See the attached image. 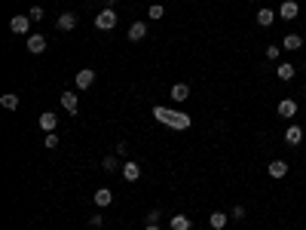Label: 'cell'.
I'll list each match as a JSON object with an SVG mask.
<instances>
[{"instance_id": "52a82bcc", "label": "cell", "mask_w": 306, "mask_h": 230, "mask_svg": "<svg viewBox=\"0 0 306 230\" xmlns=\"http://www.w3.org/2000/svg\"><path fill=\"white\" fill-rule=\"evenodd\" d=\"M92 203H95L98 209H107V206L114 203V190H111V187H98L95 197H92Z\"/></svg>"}, {"instance_id": "8fae6325", "label": "cell", "mask_w": 306, "mask_h": 230, "mask_svg": "<svg viewBox=\"0 0 306 230\" xmlns=\"http://www.w3.org/2000/svg\"><path fill=\"white\" fill-rule=\"evenodd\" d=\"M122 178H125V181H138V178H141V163H135V160L122 163Z\"/></svg>"}, {"instance_id": "e0dca14e", "label": "cell", "mask_w": 306, "mask_h": 230, "mask_svg": "<svg viewBox=\"0 0 306 230\" xmlns=\"http://www.w3.org/2000/svg\"><path fill=\"white\" fill-rule=\"evenodd\" d=\"M227 221H230V215H227V212H211V215H208V224H211V230H224V227H227Z\"/></svg>"}, {"instance_id": "4fadbf2b", "label": "cell", "mask_w": 306, "mask_h": 230, "mask_svg": "<svg viewBox=\"0 0 306 230\" xmlns=\"http://www.w3.org/2000/svg\"><path fill=\"white\" fill-rule=\"evenodd\" d=\"M144 37H147V25H144V22L129 25V40H132V43H141Z\"/></svg>"}, {"instance_id": "7c38bea8", "label": "cell", "mask_w": 306, "mask_h": 230, "mask_svg": "<svg viewBox=\"0 0 306 230\" xmlns=\"http://www.w3.org/2000/svg\"><path fill=\"white\" fill-rule=\"evenodd\" d=\"M190 227H193L190 215H172V221H169V230H190Z\"/></svg>"}, {"instance_id": "30bf717a", "label": "cell", "mask_w": 306, "mask_h": 230, "mask_svg": "<svg viewBox=\"0 0 306 230\" xmlns=\"http://www.w3.org/2000/svg\"><path fill=\"white\" fill-rule=\"evenodd\" d=\"M300 141H303V129L297 126V123H291V126L285 129V145H291V148H297Z\"/></svg>"}, {"instance_id": "7402d4cb", "label": "cell", "mask_w": 306, "mask_h": 230, "mask_svg": "<svg viewBox=\"0 0 306 230\" xmlns=\"http://www.w3.org/2000/svg\"><path fill=\"white\" fill-rule=\"evenodd\" d=\"M0 104H3L6 111H19V95H15V92H6V95H0Z\"/></svg>"}, {"instance_id": "9a60e30c", "label": "cell", "mask_w": 306, "mask_h": 230, "mask_svg": "<svg viewBox=\"0 0 306 230\" xmlns=\"http://www.w3.org/2000/svg\"><path fill=\"white\" fill-rule=\"evenodd\" d=\"M279 114L288 117V120L297 117V101H294V98H282V101H279Z\"/></svg>"}, {"instance_id": "ba28073f", "label": "cell", "mask_w": 306, "mask_h": 230, "mask_svg": "<svg viewBox=\"0 0 306 230\" xmlns=\"http://www.w3.org/2000/svg\"><path fill=\"white\" fill-rule=\"evenodd\" d=\"M279 15H282V19H288V22L297 19V15H300V3H297V0H285V3L279 6Z\"/></svg>"}, {"instance_id": "603a6c76", "label": "cell", "mask_w": 306, "mask_h": 230, "mask_svg": "<svg viewBox=\"0 0 306 230\" xmlns=\"http://www.w3.org/2000/svg\"><path fill=\"white\" fill-rule=\"evenodd\" d=\"M279 56H282V46H279V43H269V46H266V59H269V62H279Z\"/></svg>"}, {"instance_id": "484cf974", "label": "cell", "mask_w": 306, "mask_h": 230, "mask_svg": "<svg viewBox=\"0 0 306 230\" xmlns=\"http://www.w3.org/2000/svg\"><path fill=\"white\" fill-rule=\"evenodd\" d=\"M163 221V209H150L147 212V224H159Z\"/></svg>"}, {"instance_id": "d590c367", "label": "cell", "mask_w": 306, "mask_h": 230, "mask_svg": "<svg viewBox=\"0 0 306 230\" xmlns=\"http://www.w3.org/2000/svg\"><path fill=\"white\" fill-rule=\"evenodd\" d=\"M266 3H269V0H266Z\"/></svg>"}, {"instance_id": "ffe728a7", "label": "cell", "mask_w": 306, "mask_h": 230, "mask_svg": "<svg viewBox=\"0 0 306 230\" xmlns=\"http://www.w3.org/2000/svg\"><path fill=\"white\" fill-rule=\"evenodd\" d=\"M172 98H175V101H187V98H190V86H187V83H175V86H172Z\"/></svg>"}, {"instance_id": "f546056e", "label": "cell", "mask_w": 306, "mask_h": 230, "mask_svg": "<svg viewBox=\"0 0 306 230\" xmlns=\"http://www.w3.org/2000/svg\"><path fill=\"white\" fill-rule=\"evenodd\" d=\"M101 224H104L101 215H92V218H89V227H101Z\"/></svg>"}, {"instance_id": "7a4b0ae2", "label": "cell", "mask_w": 306, "mask_h": 230, "mask_svg": "<svg viewBox=\"0 0 306 230\" xmlns=\"http://www.w3.org/2000/svg\"><path fill=\"white\" fill-rule=\"evenodd\" d=\"M95 28H98V31L117 28V9H101V12L95 15Z\"/></svg>"}, {"instance_id": "ac0fdd59", "label": "cell", "mask_w": 306, "mask_h": 230, "mask_svg": "<svg viewBox=\"0 0 306 230\" xmlns=\"http://www.w3.org/2000/svg\"><path fill=\"white\" fill-rule=\"evenodd\" d=\"M266 172H269V178H285V175H288V163L285 160H273Z\"/></svg>"}, {"instance_id": "2e32d148", "label": "cell", "mask_w": 306, "mask_h": 230, "mask_svg": "<svg viewBox=\"0 0 306 230\" xmlns=\"http://www.w3.org/2000/svg\"><path fill=\"white\" fill-rule=\"evenodd\" d=\"M300 46H303V37H300V34H285L282 49H288V52H297Z\"/></svg>"}, {"instance_id": "cb8c5ba5", "label": "cell", "mask_w": 306, "mask_h": 230, "mask_svg": "<svg viewBox=\"0 0 306 230\" xmlns=\"http://www.w3.org/2000/svg\"><path fill=\"white\" fill-rule=\"evenodd\" d=\"M59 141H61V138H59L56 132H46V138H43V148H49V151H56V148H59Z\"/></svg>"}, {"instance_id": "e575fe53", "label": "cell", "mask_w": 306, "mask_h": 230, "mask_svg": "<svg viewBox=\"0 0 306 230\" xmlns=\"http://www.w3.org/2000/svg\"><path fill=\"white\" fill-rule=\"evenodd\" d=\"M303 92H306V86H303Z\"/></svg>"}, {"instance_id": "4316f807", "label": "cell", "mask_w": 306, "mask_h": 230, "mask_svg": "<svg viewBox=\"0 0 306 230\" xmlns=\"http://www.w3.org/2000/svg\"><path fill=\"white\" fill-rule=\"evenodd\" d=\"M147 15H150V19H163V15H166V6H159V3H153V6L147 9Z\"/></svg>"}, {"instance_id": "3957f363", "label": "cell", "mask_w": 306, "mask_h": 230, "mask_svg": "<svg viewBox=\"0 0 306 230\" xmlns=\"http://www.w3.org/2000/svg\"><path fill=\"white\" fill-rule=\"evenodd\" d=\"M74 83H77V89H80V92L92 89V83H95V71H92V68H83V71H77Z\"/></svg>"}, {"instance_id": "4dcf8cb0", "label": "cell", "mask_w": 306, "mask_h": 230, "mask_svg": "<svg viewBox=\"0 0 306 230\" xmlns=\"http://www.w3.org/2000/svg\"><path fill=\"white\" fill-rule=\"evenodd\" d=\"M125 151H129V145H125V141H120V145H117V156H125Z\"/></svg>"}, {"instance_id": "9c48e42d", "label": "cell", "mask_w": 306, "mask_h": 230, "mask_svg": "<svg viewBox=\"0 0 306 230\" xmlns=\"http://www.w3.org/2000/svg\"><path fill=\"white\" fill-rule=\"evenodd\" d=\"M61 108L74 117L77 111H80V98H77V92H61Z\"/></svg>"}, {"instance_id": "f1b7e54d", "label": "cell", "mask_w": 306, "mask_h": 230, "mask_svg": "<svg viewBox=\"0 0 306 230\" xmlns=\"http://www.w3.org/2000/svg\"><path fill=\"white\" fill-rule=\"evenodd\" d=\"M230 218L242 221V218H245V206H233V209H230Z\"/></svg>"}, {"instance_id": "8992f818", "label": "cell", "mask_w": 306, "mask_h": 230, "mask_svg": "<svg viewBox=\"0 0 306 230\" xmlns=\"http://www.w3.org/2000/svg\"><path fill=\"white\" fill-rule=\"evenodd\" d=\"M77 22H80V19H77V12H61L59 19H56V28H59V31H74V28H77Z\"/></svg>"}, {"instance_id": "d6986e66", "label": "cell", "mask_w": 306, "mask_h": 230, "mask_svg": "<svg viewBox=\"0 0 306 230\" xmlns=\"http://www.w3.org/2000/svg\"><path fill=\"white\" fill-rule=\"evenodd\" d=\"M273 22H276V12L266 9V6H260V9H257V25H260V28H269Z\"/></svg>"}, {"instance_id": "836d02e7", "label": "cell", "mask_w": 306, "mask_h": 230, "mask_svg": "<svg viewBox=\"0 0 306 230\" xmlns=\"http://www.w3.org/2000/svg\"><path fill=\"white\" fill-rule=\"evenodd\" d=\"M303 71H306V62H303Z\"/></svg>"}, {"instance_id": "5b68a950", "label": "cell", "mask_w": 306, "mask_h": 230, "mask_svg": "<svg viewBox=\"0 0 306 230\" xmlns=\"http://www.w3.org/2000/svg\"><path fill=\"white\" fill-rule=\"evenodd\" d=\"M46 37L43 34H28V52H34V56H40V52H46Z\"/></svg>"}, {"instance_id": "d6a6232c", "label": "cell", "mask_w": 306, "mask_h": 230, "mask_svg": "<svg viewBox=\"0 0 306 230\" xmlns=\"http://www.w3.org/2000/svg\"><path fill=\"white\" fill-rule=\"evenodd\" d=\"M144 230H159V224H147V227H144Z\"/></svg>"}, {"instance_id": "6da1fadb", "label": "cell", "mask_w": 306, "mask_h": 230, "mask_svg": "<svg viewBox=\"0 0 306 230\" xmlns=\"http://www.w3.org/2000/svg\"><path fill=\"white\" fill-rule=\"evenodd\" d=\"M153 117H156L159 123H166V126L178 129V132L190 129V117H187V114H181V111H166V108H153Z\"/></svg>"}, {"instance_id": "277c9868", "label": "cell", "mask_w": 306, "mask_h": 230, "mask_svg": "<svg viewBox=\"0 0 306 230\" xmlns=\"http://www.w3.org/2000/svg\"><path fill=\"white\" fill-rule=\"evenodd\" d=\"M9 31L12 34H28L31 31V15H12V19H9Z\"/></svg>"}, {"instance_id": "5bb4252c", "label": "cell", "mask_w": 306, "mask_h": 230, "mask_svg": "<svg viewBox=\"0 0 306 230\" xmlns=\"http://www.w3.org/2000/svg\"><path fill=\"white\" fill-rule=\"evenodd\" d=\"M294 74H297V68H294L291 62L276 65V77H279V80H294Z\"/></svg>"}, {"instance_id": "44dd1931", "label": "cell", "mask_w": 306, "mask_h": 230, "mask_svg": "<svg viewBox=\"0 0 306 230\" xmlns=\"http://www.w3.org/2000/svg\"><path fill=\"white\" fill-rule=\"evenodd\" d=\"M56 126H59V117L46 111V114L40 117V129H43V132H56Z\"/></svg>"}, {"instance_id": "83f0119b", "label": "cell", "mask_w": 306, "mask_h": 230, "mask_svg": "<svg viewBox=\"0 0 306 230\" xmlns=\"http://www.w3.org/2000/svg\"><path fill=\"white\" fill-rule=\"evenodd\" d=\"M31 22H43V6H31Z\"/></svg>"}, {"instance_id": "d4e9b609", "label": "cell", "mask_w": 306, "mask_h": 230, "mask_svg": "<svg viewBox=\"0 0 306 230\" xmlns=\"http://www.w3.org/2000/svg\"><path fill=\"white\" fill-rule=\"evenodd\" d=\"M101 169H104V172H117V156H104V160H101Z\"/></svg>"}, {"instance_id": "1f68e13d", "label": "cell", "mask_w": 306, "mask_h": 230, "mask_svg": "<svg viewBox=\"0 0 306 230\" xmlns=\"http://www.w3.org/2000/svg\"><path fill=\"white\" fill-rule=\"evenodd\" d=\"M117 3L120 0H104V9H117Z\"/></svg>"}]
</instances>
